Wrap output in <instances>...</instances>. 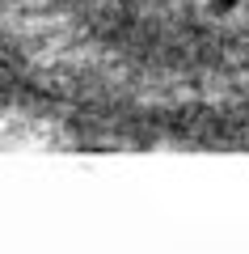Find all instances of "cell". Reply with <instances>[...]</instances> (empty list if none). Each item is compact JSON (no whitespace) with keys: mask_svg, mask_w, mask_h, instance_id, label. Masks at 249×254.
<instances>
[{"mask_svg":"<svg viewBox=\"0 0 249 254\" xmlns=\"http://www.w3.org/2000/svg\"><path fill=\"white\" fill-rule=\"evenodd\" d=\"M237 4H241V0H211L207 9H211L215 17H220V13H232V9H237Z\"/></svg>","mask_w":249,"mask_h":254,"instance_id":"cell-1","label":"cell"},{"mask_svg":"<svg viewBox=\"0 0 249 254\" xmlns=\"http://www.w3.org/2000/svg\"><path fill=\"white\" fill-rule=\"evenodd\" d=\"M245 9H249V0H245Z\"/></svg>","mask_w":249,"mask_h":254,"instance_id":"cell-2","label":"cell"}]
</instances>
